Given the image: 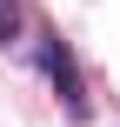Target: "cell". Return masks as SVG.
I'll return each instance as SVG.
<instances>
[{"mask_svg": "<svg viewBox=\"0 0 120 127\" xmlns=\"http://www.w3.org/2000/svg\"><path fill=\"white\" fill-rule=\"evenodd\" d=\"M7 33H20V7H13V0H0V40H7Z\"/></svg>", "mask_w": 120, "mask_h": 127, "instance_id": "cell-1", "label": "cell"}]
</instances>
